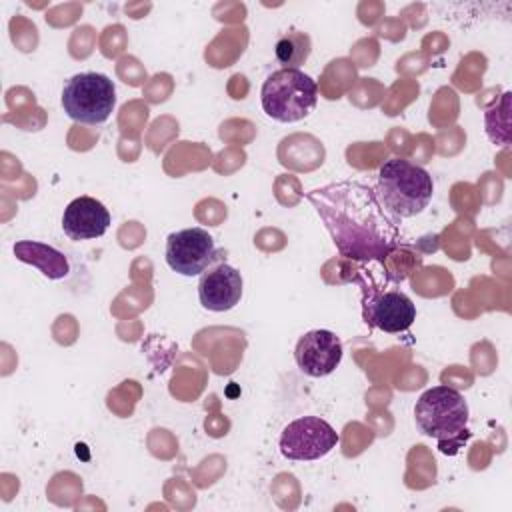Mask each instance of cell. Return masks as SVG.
<instances>
[{
  "label": "cell",
  "instance_id": "cell-3",
  "mask_svg": "<svg viewBox=\"0 0 512 512\" xmlns=\"http://www.w3.org/2000/svg\"><path fill=\"white\" fill-rule=\"evenodd\" d=\"M414 418L422 434L436 438L442 452L448 446H460L468 436V402L450 386H434L420 394L414 406Z\"/></svg>",
  "mask_w": 512,
  "mask_h": 512
},
{
  "label": "cell",
  "instance_id": "cell-6",
  "mask_svg": "<svg viewBox=\"0 0 512 512\" xmlns=\"http://www.w3.org/2000/svg\"><path fill=\"white\" fill-rule=\"evenodd\" d=\"M340 436L338 432L318 416H302L284 426L280 434V452L288 460L308 462L320 460L330 454Z\"/></svg>",
  "mask_w": 512,
  "mask_h": 512
},
{
  "label": "cell",
  "instance_id": "cell-10",
  "mask_svg": "<svg viewBox=\"0 0 512 512\" xmlns=\"http://www.w3.org/2000/svg\"><path fill=\"white\" fill-rule=\"evenodd\" d=\"M198 298H200V304L210 312L232 310L242 298L240 272L226 262H218L210 266L200 276Z\"/></svg>",
  "mask_w": 512,
  "mask_h": 512
},
{
  "label": "cell",
  "instance_id": "cell-13",
  "mask_svg": "<svg viewBox=\"0 0 512 512\" xmlns=\"http://www.w3.org/2000/svg\"><path fill=\"white\" fill-rule=\"evenodd\" d=\"M312 52V40L306 32L290 30L284 32L274 44V56L282 68L298 70Z\"/></svg>",
  "mask_w": 512,
  "mask_h": 512
},
{
  "label": "cell",
  "instance_id": "cell-5",
  "mask_svg": "<svg viewBox=\"0 0 512 512\" xmlns=\"http://www.w3.org/2000/svg\"><path fill=\"white\" fill-rule=\"evenodd\" d=\"M116 106L114 82L100 72H82L66 80L62 108L68 118L80 124H104Z\"/></svg>",
  "mask_w": 512,
  "mask_h": 512
},
{
  "label": "cell",
  "instance_id": "cell-12",
  "mask_svg": "<svg viewBox=\"0 0 512 512\" xmlns=\"http://www.w3.org/2000/svg\"><path fill=\"white\" fill-rule=\"evenodd\" d=\"M12 250L20 262H26L38 268L50 280L66 278L70 272V264L66 256L50 244L36 242V240H20L12 246Z\"/></svg>",
  "mask_w": 512,
  "mask_h": 512
},
{
  "label": "cell",
  "instance_id": "cell-2",
  "mask_svg": "<svg viewBox=\"0 0 512 512\" xmlns=\"http://www.w3.org/2000/svg\"><path fill=\"white\" fill-rule=\"evenodd\" d=\"M432 176L418 164L404 158H390L378 170L376 196L396 218L420 214L432 200Z\"/></svg>",
  "mask_w": 512,
  "mask_h": 512
},
{
  "label": "cell",
  "instance_id": "cell-4",
  "mask_svg": "<svg viewBox=\"0 0 512 512\" xmlns=\"http://www.w3.org/2000/svg\"><path fill=\"white\" fill-rule=\"evenodd\" d=\"M266 116L276 122L292 124L304 120L318 102L316 80L302 70L280 68L272 72L260 90Z\"/></svg>",
  "mask_w": 512,
  "mask_h": 512
},
{
  "label": "cell",
  "instance_id": "cell-11",
  "mask_svg": "<svg viewBox=\"0 0 512 512\" xmlns=\"http://www.w3.org/2000/svg\"><path fill=\"white\" fill-rule=\"evenodd\" d=\"M108 226H110L108 208L92 196H78L64 208L62 230L74 242L100 238L106 234Z\"/></svg>",
  "mask_w": 512,
  "mask_h": 512
},
{
  "label": "cell",
  "instance_id": "cell-9",
  "mask_svg": "<svg viewBox=\"0 0 512 512\" xmlns=\"http://www.w3.org/2000/svg\"><path fill=\"white\" fill-rule=\"evenodd\" d=\"M294 360L310 378L328 376L342 362V342L330 330H310L296 342Z\"/></svg>",
  "mask_w": 512,
  "mask_h": 512
},
{
  "label": "cell",
  "instance_id": "cell-1",
  "mask_svg": "<svg viewBox=\"0 0 512 512\" xmlns=\"http://www.w3.org/2000/svg\"><path fill=\"white\" fill-rule=\"evenodd\" d=\"M340 256L382 262L400 244L396 216L382 206L376 190L358 180H340L308 192Z\"/></svg>",
  "mask_w": 512,
  "mask_h": 512
},
{
  "label": "cell",
  "instance_id": "cell-7",
  "mask_svg": "<svg viewBox=\"0 0 512 512\" xmlns=\"http://www.w3.org/2000/svg\"><path fill=\"white\" fill-rule=\"evenodd\" d=\"M362 316L368 326L398 334L414 324L416 304L402 290L362 284Z\"/></svg>",
  "mask_w": 512,
  "mask_h": 512
},
{
  "label": "cell",
  "instance_id": "cell-8",
  "mask_svg": "<svg viewBox=\"0 0 512 512\" xmlns=\"http://www.w3.org/2000/svg\"><path fill=\"white\" fill-rule=\"evenodd\" d=\"M166 264L180 276H198L220 260L214 238L204 228H184L166 238Z\"/></svg>",
  "mask_w": 512,
  "mask_h": 512
}]
</instances>
